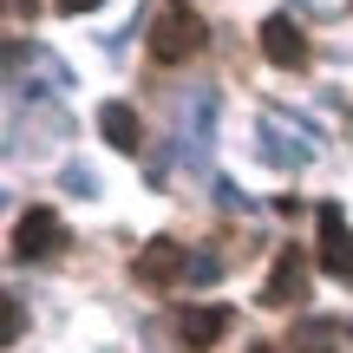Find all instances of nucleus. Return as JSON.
Here are the masks:
<instances>
[{"label":"nucleus","instance_id":"18","mask_svg":"<svg viewBox=\"0 0 353 353\" xmlns=\"http://www.w3.org/2000/svg\"><path fill=\"white\" fill-rule=\"evenodd\" d=\"M249 353H275V347H249Z\"/></svg>","mask_w":353,"mask_h":353},{"label":"nucleus","instance_id":"16","mask_svg":"<svg viewBox=\"0 0 353 353\" xmlns=\"http://www.w3.org/2000/svg\"><path fill=\"white\" fill-rule=\"evenodd\" d=\"M92 7H105V0H59V13H92Z\"/></svg>","mask_w":353,"mask_h":353},{"label":"nucleus","instance_id":"15","mask_svg":"<svg viewBox=\"0 0 353 353\" xmlns=\"http://www.w3.org/2000/svg\"><path fill=\"white\" fill-rule=\"evenodd\" d=\"M26 334V314H20V301H7V341H20Z\"/></svg>","mask_w":353,"mask_h":353},{"label":"nucleus","instance_id":"7","mask_svg":"<svg viewBox=\"0 0 353 353\" xmlns=\"http://www.w3.org/2000/svg\"><path fill=\"white\" fill-rule=\"evenodd\" d=\"M301 294H307V262H301L294 249H281L275 268H268V281H262V301H268V307H294Z\"/></svg>","mask_w":353,"mask_h":353},{"label":"nucleus","instance_id":"1","mask_svg":"<svg viewBox=\"0 0 353 353\" xmlns=\"http://www.w3.org/2000/svg\"><path fill=\"white\" fill-rule=\"evenodd\" d=\"M262 157H268L275 170H301L307 157H314V125H307V118L268 112V118H262Z\"/></svg>","mask_w":353,"mask_h":353},{"label":"nucleus","instance_id":"10","mask_svg":"<svg viewBox=\"0 0 353 353\" xmlns=\"http://www.w3.org/2000/svg\"><path fill=\"white\" fill-rule=\"evenodd\" d=\"M176 334H183V347H190V353L216 347V341L229 334V307H190V314L176 321Z\"/></svg>","mask_w":353,"mask_h":353},{"label":"nucleus","instance_id":"19","mask_svg":"<svg viewBox=\"0 0 353 353\" xmlns=\"http://www.w3.org/2000/svg\"><path fill=\"white\" fill-rule=\"evenodd\" d=\"M347 334H353V321H347Z\"/></svg>","mask_w":353,"mask_h":353},{"label":"nucleus","instance_id":"14","mask_svg":"<svg viewBox=\"0 0 353 353\" xmlns=\"http://www.w3.org/2000/svg\"><path fill=\"white\" fill-rule=\"evenodd\" d=\"M216 203H223V210H249V196H242L236 183H216Z\"/></svg>","mask_w":353,"mask_h":353},{"label":"nucleus","instance_id":"8","mask_svg":"<svg viewBox=\"0 0 353 353\" xmlns=\"http://www.w3.org/2000/svg\"><path fill=\"white\" fill-rule=\"evenodd\" d=\"M210 144H216V92H196L190 138H183V164H190V170H210Z\"/></svg>","mask_w":353,"mask_h":353},{"label":"nucleus","instance_id":"5","mask_svg":"<svg viewBox=\"0 0 353 353\" xmlns=\"http://www.w3.org/2000/svg\"><path fill=\"white\" fill-rule=\"evenodd\" d=\"M138 281H151V288H170V281H190V249L183 242H170V236H157V242H144L138 249Z\"/></svg>","mask_w":353,"mask_h":353},{"label":"nucleus","instance_id":"3","mask_svg":"<svg viewBox=\"0 0 353 353\" xmlns=\"http://www.w3.org/2000/svg\"><path fill=\"white\" fill-rule=\"evenodd\" d=\"M65 242V223L52 210H26L20 223H13V262H46V255H59Z\"/></svg>","mask_w":353,"mask_h":353},{"label":"nucleus","instance_id":"9","mask_svg":"<svg viewBox=\"0 0 353 353\" xmlns=\"http://www.w3.org/2000/svg\"><path fill=\"white\" fill-rule=\"evenodd\" d=\"M99 131H105L112 151H138V144H144V125H138V112H131L125 99H105L99 105Z\"/></svg>","mask_w":353,"mask_h":353},{"label":"nucleus","instance_id":"11","mask_svg":"<svg viewBox=\"0 0 353 353\" xmlns=\"http://www.w3.org/2000/svg\"><path fill=\"white\" fill-rule=\"evenodd\" d=\"M341 334H347L341 321H301V327L288 334V347L294 353H327V341H341Z\"/></svg>","mask_w":353,"mask_h":353},{"label":"nucleus","instance_id":"2","mask_svg":"<svg viewBox=\"0 0 353 353\" xmlns=\"http://www.w3.org/2000/svg\"><path fill=\"white\" fill-rule=\"evenodd\" d=\"M190 52H203V20L176 7V13H164V20L151 26V59L176 65V59H190Z\"/></svg>","mask_w":353,"mask_h":353},{"label":"nucleus","instance_id":"12","mask_svg":"<svg viewBox=\"0 0 353 353\" xmlns=\"http://www.w3.org/2000/svg\"><path fill=\"white\" fill-rule=\"evenodd\" d=\"M65 190H72V196H99V170L92 164H65Z\"/></svg>","mask_w":353,"mask_h":353},{"label":"nucleus","instance_id":"6","mask_svg":"<svg viewBox=\"0 0 353 353\" xmlns=\"http://www.w3.org/2000/svg\"><path fill=\"white\" fill-rule=\"evenodd\" d=\"M262 52H268V65L294 72V65H307V33L288 20V13H275V20L262 26Z\"/></svg>","mask_w":353,"mask_h":353},{"label":"nucleus","instance_id":"4","mask_svg":"<svg viewBox=\"0 0 353 353\" xmlns=\"http://www.w3.org/2000/svg\"><path fill=\"white\" fill-rule=\"evenodd\" d=\"M321 268L334 281H353V223L341 203H321Z\"/></svg>","mask_w":353,"mask_h":353},{"label":"nucleus","instance_id":"17","mask_svg":"<svg viewBox=\"0 0 353 353\" xmlns=\"http://www.w3.org/2000/svg\"><path fill=\"white\" fill-rule=\"evenodd\" d=\"M7 7H13V13H20V20H26V13H33V7H39V0H7Z\"/></svg>","mask_w":353,"mask_h":353},{"label":"nucleus","instance_id":"13","mask_svg":"<svg viewBox=\"0 0 353 353\" xmlns=\"http://www.w3.org/2000/svg\"><path fill=\"white\" fill-rule=\"evenodd\" d=\"M216 275H223V262H216L210 249H203V255H190V281H216Z\"/></svg>","mask_w":353,"mask_h":353}]
</instances>
